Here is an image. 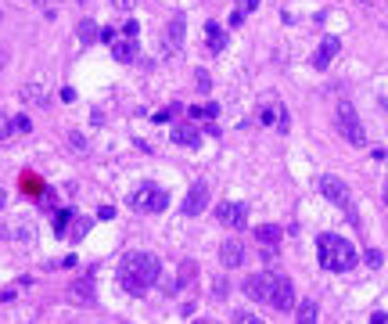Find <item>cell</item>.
Returning <instances> with one entry per match:
<instances>
[{
	"label": "cell",
	"instance_id": "cell-31",
	"mask_svg": "<svg viewBox=\"0 0 388 324\" xmlns=\"http://www.w3.org/2000/svg\"><path fill=\"white\" fill-rule=\"evenodd\" d=\"M255 8H259V0H245V8H241V11H255Z\"/></svg>",
	"mask_w": 388,
	"mask_h": 324
},
{
	"label": "cell",
	"instance_id": "cell-3",
	"mask_svg": "<svg viewBox=\"0 0 388 324\" xmlns=\"http://www.w3.org/2000/svg\"><path fill=\"white\" fill-rule=\"evenodd\" d=\"M320 195L327 198V202H335L345 216H353V220H356V205H353V191H349V184L342 180V177H335V173H323L320 177Z\"/></svg>",
	"mask_w": 388,
	"mask_h": 324
},
{
	"label": "cell",
	"instance_id": "cell-27",
	"mask_svg": "<svg viewBox=\"0 0 388 324\" xmlns=\"http://www.w3.org/2000/svg\"><path fill=\"white\" fill-rule=\"evenodd\" d=\"M29 126H33V123H29L26 116H18V119H15V130H18V134H29Z\"/></svg>",
	"mask_w": 388,
	"mask_h": 324
},
{
	"label": "cell",
	"instance_id": "cell-6",
	"mask_svg": "<svg viewBox=\"0 0 388 324\" xmlns=\"http://www.w3.org/2000/svg\"><path fill=\"white\" fill-rule=\"evenodd\" d=\"M216 220L223 227H231V231H241L248 224V205L245 202H219L216 205Z\"/></svg>",
	"mask_w": 388,
	"mask_h": 324
},
{
	"label": "cell",
	"instance_id": "cell-4",
	"mask_svg": "<svg viewBox=\"0 0 388 324\" xmlns=\"http://www.w3.org/2000/svg\"><path fill=\"white\" fill-rule=\"evenodd\" d=\"M335 123H338V134L349 141V144H367V130H363V123H360V116H356V108L349 104V101H342L338 104V116H335Z\"/></svg>",
	"mask_w": 388,
	"mask_h": 324
},
{
	"label": "cell",
	"instance_id": "cell-1",
	"mask_svg": "<svg viewBox=\"0 0 388 324\" xmlns=\"http://www.w3.org/2000/svg\"><path fill=\"white\" fill-rule=\"evenodd\" d=\"M162 274V263L151 252H126L119 263V285L130 296H144Z\"/></svg>",
	"mask_w": 388,
	"mask_h": 324
},
{
	"label": "cell",
	"instance_id": "cell-29",
	"mask_svg": "<svg viewBox=\"0 0 388 324\" xmlns=\"http://www.w3.org/2000/svg\"><path fill=\"white\" fill-rule=\"evenodd\" d=\"M241 22H245V11H241V8H234V15H231V26H234V29H238V26H241Z\"/></svg>",
	"mask_w": 388,
	"mask_h": 324
},
{
	"label": "cell",
	"instance_id": "cell-12",
	"mask_svg": "<svg viewBox=\"0 0 388 324\" xmlns=\"http://www.w3.org/2000/svg\"><path fill=\"white\" fill-rule=\"evenodd\" d=\"M112 58H119V62H133L137 58V36H116L112 40Z\"/></svg>",
	"mask_w": 388,
	"mask_h": 324
},
{
	"label": "cell",
	"instance_id": "cell-13",
	"mask_svg": "<svg viewBox=\"0 0 388 324\" xmlns=\"http://www.w3.org/2000/svg\"><path fill=\"white\" fill-rule=\"evenodd\" d=\"M173 141L184 144V148H198V144H201V134H198L194 123H177V126H173Z\"/></svg>",
	"mask_w": 388,
	"mask_h": 324
},
{
	"label": "cell",
	"instance_id": "cell-37",
	"mask_svg": "<svg viewBox=\"0 0 388 324\" xmlns=\"http://www.w3.org/2000/svg\"><path fill=\"white\" fill-rule=\"evenodd\" d=\"M36 4H47V0H36Z\"/></svg>",
	"mask_w": 388,
	"mask_h": 324
},
{
	"label": "cell",
	"instance_id": "cell-10",
	"mask_svg": "<svg viewBox=\"0 0 388 324\" xmlns=\"http://www.w3.org/2000/svg\"><path fill=\"white\" fill-rule=\"evenodd\" d=\"M219 259H223V266H241L245 263V245H241V238H227L223 245H219Z\"/></svg>",
	"mask_w": 388,
	"mask_h": 324
},
{
	"label": "cell",
	"instance_id": "cell-15",
	"mask_svg": "<svg viewBox=\"0 0 388 324\" xmlns=\"http://www.w3.org/2000/svg\"><path fill=\"white\" fill-rule=\"evenodd\" d=\"M205 43H209V50H223L227 47V33H223V26H216V22H209L205 26Z\"/></svg>",
	"mask_w": 388,
	"mask_h": 324
},
{
	"label": "cell",
	"instance_id": "cell-34",
	"mask_svg": "<svg viewBox=\"0 0 388 324\" xmlns=\"http://www.w3.org/2000/svg\"><path fill=\"white\" fill-rule=\"evenodd\" d=\"M119 4H123V8H130V4H133V0H119Z\"/></svg>",
	"mask_w": 388,
	"mask_h": 324
},
{
	"label": "cell",
	"instance_id": "cell-11",
	"mask_svg": "<svg viewBox=\"0 0 388 324\" xmlns=\"http://www.w3.org/2000/svg\"><path fill=\"white\" fill-rule=\"evenodd\" d=\"M338 36H323V43L316 47V54H313V69H327L331 62H335V54H338Z\"/></svg>",
	"mask_w": 388,
	"mask_h": 324
},
{
	"label": "cell",
	"instance_id": "cell-9",
	"mask_svg": "<svg viewBox=\"0 0 388 324\" xmlns=\"http://www.w3.org/2000/svg\"><path fill=\"white\" fill-rule=\"evenodd\" d=\"M270 306H277V310H292V306H295V285H292L288 278H281V274H277V285H273V299H270Z\"/></svg>",
	"mask_w": 388,
	"mask_h": 324
},
{
	"label": "cell",
	"instance_id": "cell-35",
	"mask_svg": "<svg viewBox=\"0 0 388 324\" xmlns=\"http://www.w3.org/2000/svg\"><path fill=\"white\" fill-rule=\"evenodd\" d=\"M381 195H384V202H388V184H384V191H381Z\"/></svg>",
	"mask_w": 388,
	"mask_h": 324
},
{
	"label": "cell",
	"instance_id": "cell-19",
	"mask_svg": "<svg viewBox=\"0 0 388 324\" xmlns=\"http://www.w3.org/2000/svg\"><path fill=\"white\" fill-rule=\"evenodd\" d=\"M165 36H170V47H180V43H184V18H173V22H170V33H165Z\"/></svg>",
	"mask_w": 388,
	"mask_h": 324
},
{
	"label": "cell",
	"instance_id": "cell-25",
	"mask_svg": "<svg viewBox=\"0 0 388 324\" xmlns=\"http://www.w3.org/2000/svg\"><path fill=\"white\" fill-rule=\"evenodd\" d=\"M194 80H198V90H209V87H212V80H209V72H205V69H198V72H194Z\"/></svg>",
	"mask_w": 388,
	"mask_h": 324
},
{
	"label": "cell",
	"instance_id": "cell-23",
	"mask_svg": "<svg viewBox=\"0 0 388 324\" xmlns=\"http://www.w3.org/2000/svg\"><path fill=\"white\" fill-rule=\"evenodd\" d=\"M234 324H262V320H259L255 313H245V310H238V313H234Z\"/></svg>",
	"mask_w": 388,
	"mask_h": 324
},
{
	"label": "cell",
	"instance_id": "cell-36",
	"mask_svg": "<svg viewBox=\"0 0 388 324\" xmlns=\"http://www.w3.org/2000/svg\"><path fill=\"white\" fill-rule=\"evenodd\" d=\"M198 324H216V320H198Z\"/></svg>",
	"mask_w": 388,
	"mask_h": 324
},
{
	"label": "cell",
	"instance_id": "cell-14",
	"mask_svg": "<svg viewBox=\"0 0 388 324\" xmlns=\"http://www.w3.org/2000/svg\"><path fill=\"white\" fill-rule=\"evenodd\" d=\"M90 285H94V270H90V274H87L83 281H76V285H72L69 299H72V303H94V288H90Z\"/></svg>",
	"mask_w": 388,
	"mask_h": 324
},
{
	"label": "cell",
	"instance_id": "cell-22",
	"mask_svg": "<svg viewBox=\"0 0 388 324\" xmlns=\"http://www.w3.org/2000/svg\"><path fill=\"white\" fill-rule=\"evenodd\" d=\"M191 116L194 119H212V116H219V104H198V108H191Z\"/></svg>",
	"mask_w": 388,
	"mask_h": 324
},
{
	"label": "cell",
	"instance_id": "cell-18",
	"mask_svg": "<svg viewBox=\"0 0 388 324\" xmlns=\"http://www.w3.org/2000/svg\"><path fill=\"white\" fill-rule=\"evenodd\" d=\"M65 141H69V151H72V155H79V158L90 151V148H87V137H83L79 130H69V134H65Z\"/></svg>",
	"mask_w": 388,
	"mask_h": 324
},
{
	"label": "cell",
	"instance_id": "cell-30",
	"mask_svg": "<svg viewBox=\"0 0 388 324\" xmlns=\"http://www.w3.org/2000/svg\"><path fill=\"white\" fill-rule=\"evenodd\" d=\"M370 324H388V313H374V317H370Z\"/></svg>",
	"mask_w": 388,
	"mask_h": 324
},
{
	"label": "cell",
	"instance_id": "cell-26",
	"mask_svg": "<svg viewBox=\"0 0 388 324\" xmlns=\"http://www.w3.org/2000/svg\"><path fill=\"white\" fill-rule=\"evenodd\" d=\"M22 97H29V101H33V97H36V101H43V90H40V87H36V90H33V87H26V90H22Z\"/></svg>",
	"mask_w": 388,
	"mask_h": 324
},
{
	"label": "cell",
	"instance_id": "cell-33",
	"mask_svg": "<svg viewBox=\"0 0 388 324\" xmlns=\"http://www.w3.org/2000/svg\"><path fill=\"white\" fill-rule=\"evenodd\" d=\"M4 205H8V195H4V191H0V212H4Z\"/></svg>",
	"mask_w": 388,
	"mask_h": 324
},
{
	"label": "cell",
	"instance_id": "cell-24",
	"mask_svg": "<svg viewBox=\"0 0 388 324\" xmlns=\"http://www.w3.org/2000/svg\"><path fill=\"white\" fill-rule=\"evenodd\" d=\"M11 130H15V123H11V119H8L4 112H0V141H4V137H8Z\"/></svg>",
	"mask_w": 388,
	"mask_h": 324
},
{
	"label": "cell",
	"instance_id": "cell-2",
	"mask_svg": "<svg viewBox=\"0 0 388 324\" xmlns=\"http://www.w3.org/2000/svg\"><path fill=\"white\" fill-rule=\"evenodd\" d=\"M316 256H320V266L323 270H335V274H345V270L356 266V249L353 242H345L342 234H320L316 242Z\"/></svg>",
	"mask_w": 388,
	"mask_h": 324
},
{
	"label": "cell",
	"instance_id": "cell-5",
	"mask_svg": "<svg viewBox=\"0 0 388 324\" xmlns=\"http://www.w3.org/2000/svg\"><path fill=\"white\" fill-rule=\"evenodd\" d=\"M130 209L133 212H165V209H170V195H165L162 188L144 184V188H137L130 195Z\"/></svg>",
	"mask_w": 388,
	"mask_h": 324
},
{
	"label": "cell",
	"instance_id": "cell-28",
	"mask_svg": "<svg viewBox=\"0 0 388 324\" xmlns=\"http://www.w3.org/2000/svg\"><path fill=\"white\" fill-rule=\"evenodd\" d=\"M381 259H384V256H381L377 249H370V252H367V263H370V266H381Z\"/></svg>",
	"mask_w": 388,
	"mask_h": 324
},
{
	"label": "cell",
	"instance_id": "cell-21",
	"mask_svg": "<svg viewBox=\"0 0 388 324\" xmlns=\"http://www.w3.org/2000/svg\"><path fill=\"white\" fill-rule=\"evenodd\" d=\"M79 40H83V43H94V40H97V26H94L90 18L79 22Z\"/></svg>",
	"mask_w": 388,
	"mask_h": 324
},
{
	"label": "cell",
	"instance_id": "cell-32",
	"mask_svg": "<svg viewBox=\"0 0 388 324\" xmlns=\"http://www.w3.org/2000/svg\"><path fill=\"white\" fill-rule=\"evenodd\" d=\"M377 108H381V112H388V97H377Z\"/></svg>",
	"mask_w": 388,
	"mask_h": 324
},
{
	"label": "cell",
	"instance_id": "cell-17",
	"mask_svg": "<svg viewBox=\"0 0 388 324\" xmlns=\"http://www.w3.org/2000/svg\"><path fill=\"white\" fill-rule=\"evenodd\" d=\"M295 317H299V324H316V317H320L316 313V303L313 299H302L299 310H295Z\"/></svg>",
	"mask_w": 388,
	"mask_h": 324
},
{
	"label": "cell",
	"instance_id": "cell-16",
	"mask_svg": "<svg viewBox=\"0 0 388 324\" xmlns=\"http://www.w3.org/2000/svg\"><path fill=\"white\" fill-rule=\"evenodd\" d=\"M281 227H277V224H262L259 231H255V238H259V245H277V242H281Z\"/></svg>",
	"mask_w": 388,
	"mask_h": 324
},
{
	"label": "cell",
	"instance_id": "cell-8",
	"mask_svg": "<svg viewBox=\"0 0 388 324\" xmlns=\"http://www.w3.org/2000/svg\"><path fill=\"white\" fill-rule=\"evenodd\" d=\"M205 209H209V184L198 180V184H191V191H187V198H184V212H187V216H198V212H205Z\"/></svg>",
	"mask_w": 388,
	"mask_h": 324
},
{
	"label": "cell",
	"instance_id": "cell-38",
	"mask_svg": "<svg viewBox=\"0 0 388 324\" xmlns=\"http://www.w3.org/2000/svg\"><path fill=\"white\" fill-rule=\"evenodd\" d=\"M363 4H367V0H363Z\"/></svg>",
	"mask_w": 388,
	"mask_h": 324
},
{
	"label": "cell",
	"instance_id": "cell-7",
	"mask_svg": "<svg viewBox=\"0 0 388 324\" xmlns=\"http://www.w3.org/2000/svg\"><path fill=\"white\" fill-rule=\"evenodd\" d=\"M273 285H277V274H252L248 281H245V296L248 299H255V303H270L273 299Z\"/></svg>",
	"mask_w": 388,
	"mask_h": 324
},
{
	"label": "cell",
	"instance_id": "cell-20",
	"mask_svg": "<svg viewBox=\"0 0 388 324\" xmlns=\"http://www.w3.org/2000/svg\"><path fill=\"white\" fill-rule=\"evenodd\" d=\"M87 231H90V220H87V216H79V220H72V227H69V238L79 242V238H87Z\"/></svg>",
	"mask_w": 388,
	"mask_h": 324
}]
</instances>
